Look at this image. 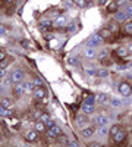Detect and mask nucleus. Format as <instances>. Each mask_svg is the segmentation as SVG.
<instances>
[{
	"mask_svg": "<svg viewBox=\"0 0 132 147\" xmlns=\"http://www.w3.org/2000/svg\"><path fill=\"white\" fill-rule=\"evenodd\" d=\"M95 128L91 125V127H84V129H81V134H82V137L84 138H90L92 134H94Z\"/></svg>",
	"mask_w": 132,
	"mask_h": 147,
	"instance_id": "nucleus-12",
	"label": "nucleus"
},
{
	"mask_svg": "<svg viewBox=\"0 0 132 147\" xmlns=\"http://www.w3.org/2000/svg\"><path fill=\"white\" fill-rule=\"evenodd\" d=\"M53 125H56V124H54V121H53V119H50L49 122H46V127H47V128H50V127H53Z\"/></svg>",
	"mask_w": 132,
	"mask_h": 147,
	"instance_id": "nucleus-37",
	"label": "nucleus"
},
{
	"mask_svg": "<svg viewBox=\"0 0 132 147\" xmlns=\"http://www.w3.org/2000/svg\"><path fill=\"white\" fill-rule=\"evenodd\" d=\"M100 35L103 37V38H110V37L113 35V32H112L110 28H103L101 32H100Z\"/></svg>",
	"mask_w": 132,
	"mask_h": 147,
	"instance_id": "nucleus-20",
	"label": "nucleus"
},
{
	"mask_svg": "<svg viewBox=\"0 0 132 147\" xmlns=\"http://www.w3.org/2000/svg\"><path fill=\"white\" fill-rule=\"evenodd\" d=\"M115 53H116V55H117L119 57H125V56H126V55L129 53V50H128L126 47H123V46H122V47H117Z\"/></svg>",
	"mask_w": 132,
	"mask_h": 147,
	"instance_id": "nucleus-17",
	"label": "nucleus"
},
{
	"mask_svg": "<svg viewBox=\"0 0 132 147\" xmlns=\"http://www.w3.org/2000/svg\"><path fill=\"white\" fill-rule=\"evenodd\" d=\"M22 82H23V81H22ZM34 88H35V87H34V84H32L31 81H25V82H23V90H25V94H29Z\"/></svg>",
	"mask_w": 132,
	"mask_h": 147,
	"instance_id": "nucleus-18",
	"label": "nucleus"
},
{
	"mask_svg": "<svg viewBox=\"0 0 132 147\" xmlns=\"http://www.w3.org/2000/svg\"><path fill=\"white\" fill-rule=\"evenodd\" d=\"M40 28H41L43 31H52L54 27H53V22H52V21H43L41 25H40Z\"/></svg>",
	"mask_w": 132,
	"mask_h": 147,
	"instance_id": "nucleus-16",
	"label": "nucleus"
},
{
	"mask_svg": "<svg viewBox=\"0 0 132 147\" xmlns=\"http://www.w3.org/2000/svg\"><path fill=\"white\" fill-rule=\"evenodd\" d=\"M97 75L98 77H107V75H109V72H107V71H98Z\"/></svg>",
	"mask_w": 132,
	"mask_h": 147,
	"instance_id": "nucleus-35",
	"label": "nucleus"
},
{
	"mask_svg": "<svg viewBox=\"0 0 132 147\" xmlns=\"http://www.w3.org/2000/svg\"><path fill=\"white\" fill-rule=\"evenodd\" d=\"M107 122H109V118H107L106 115H98L97 118H95V125H98V127L106 125Z\"/></svg>",
	"mask_w": 132,
	"mask_h": 147,
	"instance_id": "nucleus-15",
	"label": "nucleus"
},
{
	"mask_svg": "<svg viewBox=\"0 0 132 147\" xmlns=\"http://www.w3.org/2000/svg\"><path fill=\"white\" fill-rule=\"evenodd\" d=\"M123 32L128 34V35H132V21L125 22V25H123Z\"/></svg>",
	"mask_w": 132,
	"mask_h": 147,
	"instance_id": "nucleus-19",
	"label": "nucleus"
},
{
	"mask_svg": "<svg viewBox=\"0 0 132 147\" xmlns=\"http://www.w3.org/2000/svg\"><path fill=\"white\" fill-rule=\"evenodd\" d=\"M46 40H52V34H47L46 35Z\"/></svg>",
	"mask_w": 132,
	"mask_h": 147,
	"instance_id": "nucleus-45",
	"label": "nucleus"
},
{
	"mask_svg": "<svg viewBox=\"0 0 132 147\" xmlns=\"http://www.w3.org/2000/svg\"><path fill=\"white\" fill-rule=\"evenodd\" d=\"M87 72L90 74V75H95V74H97V72H95V69H87Z\"/></svg>",
	"mask_w": 132,
	"mask_h": 147,
	"instance_id": "nucleus-43",
	"label": "nucleus"
},
{
	"mask_svg": "<svg viewBox=\"0 0 132 147\" xmlns=\"http://www.w3.org/2000/svg\"><path fill=\"white\" fill-rule=\"evenodd\" d=\"M3 3L7 5V6H12V5H13V0H3Z\"/></svg>",
	"mask_w": 132,
	"mask_h": 147,
	"instance_id": "nucleus-40",
	"label": "nucleus"
},
{
	"mask_svg": "<svg viewBox=\"0 0 132 147\" xmlns=\"http://www.w3.org/2000/svg\"><path fill=\"white\" fill-rule=\"evenodd\" d=\"M10 80H12V84H18V82H22L23 78H25V72H23L22 69H13L10 72Z\"/></svg>",
	"mask_w": 132,
	"mask_h": 147,
	"instance_id": "nucleus-1",
	"label": "nucleus"
},
{
	"mask_svg": "<svg viewBox=\"0 0 132 147\" xmlns=\"http://www.w3.org/2000/svg\"><path fill=\"white\" fill-rule=\"evenodd\" d=\"M0 105H2L3 107L10 109V107H12V100H10V99H7V97H3V99L0 100Z\"/></svg>",
	"mask_w": 132,
	"mask_h": 147,
	"instance_id": "nucleus-23",
	"label": "nucleus"
},
{
	"mask_svg": "<svg viewBox=\"0 0 132 147\" xmlns=\"http://www.w3.org/2000/svg\"><path fill=\"white\" fill-rule=\"evenodd\" d=\"M68 146H70V147H76L78 143H75V141H68Z\"/></svg>",
	"mask_w": 132,
	"mask_h": 147,
	"instance_id": "nucleus-42",
	"label": "nucleus"
},
{
	"mask_svg": "<svg viewBox=\"0 0 132 147\" xmlns=\"http://www.w3.org/2000/svg\"><path fill=\"white\" fill-rule=\"evenodd\" d=\"M117 9H119V6L116 5V2H113V0H110V2L107 3V6H106V10L109 12V13H116Z\"/></svg>",
	"mask_w": 132,
	"mask_h": 147,
	"instance_id": "nucleus-14",
	"label": "nucleus"
},
{
	"mask_svg": "<svg viewBox=\"0 0 132 147\" xmlns=\"http://www.w3.org/2000/svg\"><path fill=\"white\" fill-rule=\"evenodd\" d=\"M35 85H37V87H41V85H43V81L37 78V80H35Z\"/></svg>",
	"mask_w": 132,
	"mask_h": 147,
	"instance_id": "nucleus-41",
	"label": "nucleus"
},
{
	"mask_svg": "<svg viewBox=\"0 0 132 147\" xmlns=\"http://www.w3.org/2000/svg\"><path fill=\"white\" fill-rule=\"evenodd\" d=\"M7 55H6V52H3V50H0V60H3L5 57H6Z\"/></svg>",
	"mask_w": 132,
	"mask_h": 147,
	"instance_id": "nucleus-39",
	"label": "nucleus"
},
{
	"mask_svg": "<svg viewBox=\"0 0 132 147\" xmlns=\"http://www.w3.org/2000/svg\"><path fill=\"white\" fill-rule=\"evenodd\" d=\"M128 50H129V53H132V44H129V49H128Z\"/></svg>",
	"mask_w": 132,
	"mask_h": 147,
	"instance_id": "nucleus-46",
	"label": "nucleus"
},
{
	"mask_svg": "<svg viewBox=\"0 0 132 147\" xmlns=\"http://www.w3.org/2000/svg\"><path fill=\"white\" fill-rule=\"evenodd\" d=\"M126 2H128V0H116V5H117L119 7H121V6H123Z\"/></svg>",
	"mask_w": 132,
	"mask_h": 147,
	"instance_id": "nucleus-36",
	"label": "nucleus"
},
{
	"mask_svg": "<svg viewBox=\"0 0 132 147\" xmlns=\"http://www.w3.org/2000/svg\"><path fill=\"white\" fill-rule=\"evenodd\" d=\"M81 110H82V113H85L87 116L91 115L94 112V103H88V102H84V105L81 106Z\"/></svg>",
	"mask_w": 132,
	"mask_h": 147,
	"instance_id": "nucleus-9",
	"label": "nucleus"
},
{
	"mask_svg": "<svg viewBox=\"0 0 132 147\" xmlns=\"http://www.w3.org/2000/svg\"><path fill=\"white\" fill-rule=\"evenodd\" d=\"M46 134H47V137H49V138H53L54 140V138H57L62 134V128L57 127V125H53V127L46 129Z\"/></svg>",
	"mask_w": 132,
	"mask_h": 147,
	"instance_id": "nucleus-2",
	"label": "nucleus"
},
{
	"mask_svg": "<svg viewBox=\"0 0 132 147\" xmlns=\"http://www.w3.org/2000/svg\"><path fill=\"white\" fill-rule=\"evenodd\" d=\"M84 56H85V57H90V59H91V57H94V56H95V52H94V49H92V47H88L87 50L84 52Z\"/></svg>",
	"mask_w": 132,
	"mask_h": 147,
	"instance_id": "nucleus-24",
	"label": "nucleus"
},
{
	"mask_svg": "<svg viewBox=\"0 0 132 147\" xmlns=\"http://www.w3.org/2000/svg\"><path fill=\"white\" fill-rule=\"evenodd\" d=\"M38 140V131L37 129H29L28 132H27V141H29V143H34V141H37Z\"/></svg>",
	"mask_w": 132,
	"mask_h": 147,
	"instance_id": "nucleus-10",
	"label": "nucleus"
},
{
	"mask_svg": "<svg viewBox=\"0 0 132 147\" xmlns=\"http://www.w3.org/2000/svg\"><path fill=\"white\" fill-rule=\"evenodd\" d=\"M53 27L54 28H63L66 27V16L65 15H57L53 21Z\"/></svg>",
	"mask_w": 132,
	"mask_h": 147,
	"instance_id": "nucleus-6",
	"label": "nucleus"
},
{
	"mask_svg": "<svg viewBox=\"0 0 132 147\" xmlns=\"http://www.w3.org/2000/svg\"><path fill=\"white\" fill-rule=\"evenodd\" d=\"M95 100H97V102H100V103H106L107 100H109V96H107V94H104V93H100V94H97V96H95Z\"/></svg>",
	"mask_w": 132,
	"mask_h": 147,
	"instance_id": "nucleus-21",
	"label": "nucleus"
},
{
	"mask_svg": "<svg viewBox=\"0 0 132 147\" xmlns=\"http://www.w3.org/2000/svg\"><path fill=\"white\" fill-rule=\"evenodd\" d=\"M32 96H34L35 100H43V99H46V96H47V90L43 88V85L41 87H35L32 90Z\"/></svg>",
	"mask_w": 132,
	"mask_h": 147,
	"instance_id": "nucleus-4",
	"label": "nucleus"
},
{
	"mask_svg": "<svg viewBox=\"0 0 132 147\" xmlns=\"http://www.w3.org/2000/svg\"><path fill=\"white\" fill-rule=\"evenodd\" d=\"M52 118H50V115L49 113H44V112H41V115H40V121L41 122H44V124H46V122H49Z\"/></svg>",
	"mask_w": 132,
	"mask_h": 147,
	"instance_id": "nucleus-27",
	"label": "nucleus"
},
{
	"mask_svg": "<svg viewBox=\"0 0 132 147\" xmlns=\"http://www.w3.org/2000/svg\"><path fill=\"white\" fill-rule=\"evenodd\" d=\"M13 115H15V112L12 109L3 107L2 105H0V116H2V118H12Z\"/></svg>",
	"mask_w": 132,
	"mask_h": 147,
	"instance_id": "nucleus-11",
	"label": "nucleus"
},
{
	"mask_svg": "<svg viewBox=\"0 0 132 147\" xmlns=\"http://www.w3.org/2000/svg\"><path fill=\"white\" fill-rule=\"evenodd\" d=\"M125 140H126V132H125L123 129L117 131L116 134H113V136H112V141L116 143V144H121V143H123Z\"/></svg>",
	"mask_w": 132,
	"mask_h": 147,
	"instance_id": "nucleus-5",
	"label": "nucleus"
},
{
	"mask_svg": "<svg viewBox=\"0 0 132 147\" xmlns=\"http://www.w3.org/2000/svg\"><path fill=\"white\" fill-rule=\"evenodd\" d=\"M119 93H121L122 96H125V97H128V96H131L132 94V87H131V84L129 82H121L119 84Z\"/></svg>",
	"mask_w": 132,
	"mask_h": 147,
	"instance_id": "nucleus-3",
	"label": "nucleus"
},
{
	"mask_svg": "<svg viewBox=\"0 0 132 147\" xmlns=\"http://www.w3.org/2000/svg\"><path fill=\"white\" fill-rule=\"evenodd\" d=\"M121 129H122L121 125H113V127L109 129V134H110V136H113V134H116L117 131H121Z\"/></svg>",
	"mask_w": 132,
	"mask_h": 147,
	"instance_id": "nucleus-29",
	"label": "nucleus"
},
{
	"mask_svg": "<svg viewBox=\"0 0 132 147\" xmlns=\"http://www.w3.org/2000/svg\"><path fill=\"white\" fill-rule=\"evenodd\" d=\"M7 75V72H6V69L5 68H0V78H5Z\"/></svg>",
	"mask_w": 132,
	"mask_h": 147,
	"instance_id": "nucleus-34",
	"label": "nucleus"
},
{
	"mask_svg": "<svg viewBox=\"0 0 132 147\" xmlns=\"http://www.w3.org/2000/svg\"><path fill=\"white\" fill-rule=\"evenodd\" d=\"M10 62H12V59L6 56V57H5L3 60H0V68H6V66H7V65H9Z\"/></svg>",
	"mask_w": 132,
	"mask_h": 147,
	"instance_id": "nucleus-26",
	"label": "nucleus"
},
{
	"mask_svg": "<svg viewBox=\"0 0 132 147\" xmlns=\"http://www.w3.org/2000/svg\"><path fill=\"white\" fill-rule=\"evenodd\" d=\"M131 2H132V0H131Z\"/></svg>",
	"mask_w": 132,
	"mask_h": 147,
	"instance_id": "nucleus-48",
	"label": "nucleus"
},
{
	"mask_svg": "<svg viewBox=\"0 0 132 147\" xmlns=\"http://www.w3.org/2000/svg\"><path fill=\"white\" fill-rule=\"evenodd\" d=\"M123 13H125V16H126L128 19L132 16V5H131V6H126V7L123 9Z\"/></svg>",
	"mask_w": 132,
	"mask_h": 147,
	"instance_id": "nucleus-28",
	"label": "nucleus"
},
{
	"mask_svg": "<svg viewBox=\"0 0 132 147\" xmlns=\"http://www.w3.org/2000/svg\"><path fill=\"white\" fill-rule=\"evenodd\" d=\"M21 46H22L23 49H31V41H28V40H22V41H21Z\"/></svg>",
	"mask_w": 132,
	"mask_h": 147,
	"instance_id": "nucleus-32",
	"label": "nucleus"
},
{
	"mask_svg": "<svg viewBox=\"0 0 132 147\" xmlns=\"http://www.w3.org/2000/svg\"><path fill=\"white\" fill-rule=\"evenodd\" d=\"M57 140L60 141L62 144H66V146H68V141H69V140H68V137H66V136H63V134H60V136L57 137Z\"/></svg>",
	"mask_w": 132,
	"mask_h": 147,
	"instance_id": "nucleus-31",
	"label": "nucleus"
},
{
	"mask_svg": "<svg viewBox=\"0 0 132 147\" xmlns=\"http://www.w3.org/2000/svg\"><path fill=\"white\" fill-rule=\"evenodd\" d=\"M87 122H88V118H87V115H85V113L78 115V116L75 118V125H76V127H79V128H84V127L87 125Z\"/></svg>",
	"mask_w": 132,
	"mask_h": 147,
	"instance_id": "nucleus-7",
	"label": "nucleus"
},
{
	"mask_svg": "<svg viewBox=\"0 0 132 147\" xmlns=\"http://www.w3.org/2000/svg\"><path fill=\"white\" fill-rule=\"evenodd\" d=\"M87 2H90V0H87Z\"/></svg>",
	"mask_w": 132,
	"mask_h": 147,
	"instance_id": "nucleus-47",
	"label": "nucleus"
},
{
	"mask_svg": "<svg viewBox=\"0 0 132 147\" xmlns=\"http://www.w3.org/2000/svg\"><path fill=\"white\" fill-rule=\"evenodd\" d=\"M34 128L37 129L38 132H46V129H47L46 124H44V122H41V121H38L37 124H35V127H34Z\"/></svg>",
	"mask_w": 132,
	"mask_h": 147,
	"instance_id": "nucleus-22",
	"label": "nucleus"
},
{
	"mask_svg": "<svg viewBox=\"0 0 132 147\" xmlns=\"http://www.w3.org/2000/svg\"><path fill=\"white\" fill-rule=\"evenodd\" d=\"M74 30H75V24H72V25H69V27L66 28V31H68V32H70V31H74Z\"/></svg>",
	"mask_w": 132,
	"mask_h": 147,
	"instance_id": "nucleus-38",
	"label": "nucleus"
},
{
	"mask_svg": "<svg viewBox=\"0 0 132 147\" xmlns=\"http://www.w3.org/2000/svg\"><path fill=\"white\" fill-rule=\"evenodd\" d=\"M74 3H75L78 7H87V5H88L87 0H74Z\"/></svg>",
	"mask_w": 132,
	"mask_h": 147,
	"instance_id": "nucleus-25",
	"label": "nucleus"
},
{
	"mask_svg": "<svg viewBox=\"0 0 132 147\" xmlns=\"http://www.w3.org/2000/svg\"><path fill=\"white\" fill-rule=\"evenodd\" d=\"M104 38L100 35V34H94L91 38L88 40V47H94V46H98V44H101V41H103Z\"/></svg>",
	"mask_w": 132,
	"mask_h": 147,
	"instance_id": "nucleus-8",
	"label": "nucleus"
},
{
	"mask_svg": "<svg viewBox=\"0 0 132 147\" xmlns=\"http://www.w3.org/2000/svg\"><path fill=\"white\" fill-rule=\"evenodd\" d=\"M68 62H69L70 65H78V63H79V59H78V57H70Z\"/></svg>",
	"mask_w": 132,
	"mask_h": 147,
	"instance_id": "nucleus-33",
	"label": "nucleus"
},
{
	"mask_svg": "<svg viewBox=\"0 0 132 147\" xmlns=\"http://www.w3.org/2000/svg\"><path fill=\"white\" fill-rule=\"evenodd\" d=\"M98 132H100V136H106V134H109V128H107L106 125H101Z\"/></svg>",
	"mask_w": 132,
	"mask_h": 147,
	"instance_id": "nucleus-30",
	"label": "nucleus"
},
{
	"mask_svg": "<svg viewBox=\"0 0 132 147\" xmlns=\"http://www.w3.org/2000/svg\"><path fill=\"white\" fill-rule=\"evenodd\" d=\"M13 94H15L16 97L25 94V90H23V82H18V84H15V87H13Z\"/></svg>",
	"mask_w": 132,
	"mask_h": 147,
	"instance_id": "nucleus-13",
	"label": "nucleus"
},
{
	"mask_svg": "<svg viewBox=\"0 0 132 147\" xmlns=\"http://www.w3.org/2000/svg\"><path fill=\"white\" fill-rule=\"evenodd\" d=\"M110 0H100V5H106V3H109Z\"/></svg>",
	"mask_w": 132,
	"mask_h": 147,
	"instance_id": "nucleus-44",
	"label": "nucleus"
}]
</instances>
